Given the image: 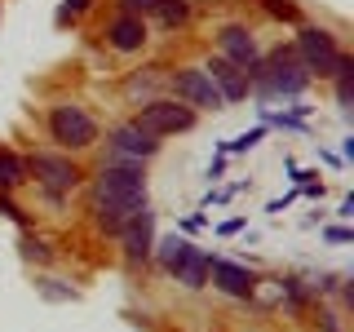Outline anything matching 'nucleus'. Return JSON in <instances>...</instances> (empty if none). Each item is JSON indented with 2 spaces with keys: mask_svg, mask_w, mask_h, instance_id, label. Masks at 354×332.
<instances>
[{
  "mask_svg": "<svg viewBox=\"0 0 354 332\" xmlns=\"http://www.w3.org/2000/svg\"><path fill=\"white\" fill-rule=\"evenodd\" d=\"M142 208H147V177H142V169H133V164H102V177L93 186L97 226L120 235Z\"/></svg>",
  "mask_w": 354,
  "mask_h": 332,
  "instance_id": "1",
  "label": "nucleus"
},
{
  "mask_svg": "<svg viewBox=\"0 0 354 332\" xmlns=\"http://www.w3.org/2000/svg\"><path fill=\"white\" fill-rule=\"evenodd\" d=\"M248 75L257 80V89H261V98H292V93H301V89L310 84V71L306 66H297L292 62V53H274L270 58V66H261V62H252L248 66Z\"/></svg>",
  "mask_w": 354,
  "mask_h": 332,
  "instance_id": "2",
  "label": "nucleus"
},
{
  "mask_svg": "<svg viewBox=\"0 0 354 332\" xmlns=\"http://www.w3.org/2000/svg\"><path fill=\"white\" fill-rule=\"evenodd\" d=\"M49 133H53V142H62V147L80 151V147H93L97 124H93V116H88L84 107H75V102H58V107L49 111Z\"/></svg>",
  "mask_w": 354,
  "mask_h": 332,
  "instance_id": "3",
  "label": "nucleus"
},
{
  "mask_svg": "<svg viewBox=\"0 0 354 332\" xmlns=\"http://www.w3.org/2000/svg\"><path fill=\"white\" fill-rule=\"evenodd\" d=\"M297 53H301L306 71H319V75H337L341 58H346V53L337 49V40H332L328 31H319V27H306L301 36H297Z\"/></svg>",
  "mask_w": 354,
  "mask_h": 332,
  "instance_id": "4",
  "label": "nucleus"
},
{
  "mask_svg": "<svg viewBox=\"0 0 354 332\" xmlns=\"http://www.w3.org/2000/svg\"><path fill=\"white\" fill-rule=\"evenodd\" d=\"M138 124L151 133V138H164V133H186L195 124V111L186 107V102H147L142 107V116H138Z\"/></svg>",
  "mask_w": 354,
  "mask_h": 332,
  "instance_id": "5",
  "label": "nucleus"
},
{
  "mask_svg": "<svg viewBox=\"0 0 354 332\" xmlns=\"http://www.w3.org/2000/svg\"><path fill=\"white\" fill-rule=\"evenodd\" d=\"M169 84H173V93L182 98L186 107H221V93L213 89V80H208L204 71H195V66H186V71H173L169 75Z\"/></svg>",
  "mask_w": 354,
  "mask_h": 332,
  "instance_id": "6",
  "label": "nucleus"
},
{
  "mask_svg": "<svg viewBox=\"0 0 354 332\" xmlns=\"http://www.w3.org/2000/svg\"><path fill=\"white\" fill-rule=\"evenodd\" d=\"M31 169H36V177L49 191H71L80 182V169L71 160H62V155H31Z\"/></svg>",
  "mask_w": 354,
  "mask_h": 332,
  "instance_id": "7",
  "label": "nucleus"
},
{
  "mask_svg": "<svg viewBox=\"0 0 354 332\" xmlns=\"http://www.w3.org/2000/svg\"><path fill=\"white\" fill-rule=\"evenodd\" d=\"M204 75L213 80V89L221 93V102H239V98L248 93V75H243L235 62H226V58H213L204 66Z\"/></svg>",
  "mask_w": 354,
  "mask_h": 332,
  "instance_id": "8",
  "label": "nucleus"
},
{
  "mask_svg": "<svg viewBox=\"0 0 354 332\" xmlns=\"http://www.w3.org/2000/svg\"><path fill=\"white\" fill-rule=\"evenodd\" d=\"M208 279H213L221 293H230V297H248L252 288H257L252 270H243V266H235V261H208Z\"/></svg>",
  "mask_w": 354,
  "mask_h": 332,
  "instance_id": "9",
  "label": "nucleus"
},
{
  "mask_svg": "<svg viewBox=\"0 0 354 332\" xmlns=\"http://www.w3.org/2000/svg\"><path fill=\"white\" fill-rule=\"evenodd\" d=\"M111 147H115L120 155H133V160H147V155H155V147H160V142H155L151 133L142 129L138 120H133V124H120L115 133H111Z\"/></svg>",
  "mask_w": 354,
  "mask_h": 332,
  "instance_id": "10",
  "label": "nucleus"
},
{
  "mask_svg": "<svg viewBox=\"0 0 354 332\" xmlns=\"http://www.w3.org/2000/svg\"><path fill=\"white\" fill-rule=\"evenodd\" d=\"M221 53H226V62H235V66H252L257 62V40L248 36V27H221Z\"/></svg>",
  "mask_w": 354,
  "mask_h": 332,
  "instance_id": "11",
  "label": "nucleus"
},
{
  "mask_svg": "<svg viewBox=\"0 0 354 332\" xmlns=\"http://www.w3.org/2000/svg\"><path fill=\"white\" fill-rule=\"evenodd\" d=\"M106 40H111V49H120V53H138L142 44H147V22L124 14L106 27Z\"/></svg>",
  "mask_w": 354,
  "mask_h": 332,
  "instance_id": "12",
  "label": "nucleus"
},
{
  "mask_svg": "<svg viewBox=\"0 0 354 332\" xmlns=\"http://www.w3.org/2000/svg\"><path fill=\"white\" fill-rule=\"evenodd\" d=\"M120 235H124V252H129V261H142L151 252V235H155V213H147V208H142L138 217L129 221L124 230H120Z\"/></svg>",
  "mask_w": 354,
  "mask_h": 332,
  "instance_id": "13",
  "label": "nucleus"
},
{
  "mask_svg": "<svg viewBox=\"0 0 354 332\" xmlns=\"http://www.w3.org/2000/svg\"><path fill=\"white\" fill-rule=\"evenodd\" d=\"M208 252H199V248H186L182 252V261L173 266V275H177V284H186V288H204L208 284Z\"/></svg>",
  "mask_w": 354,
  "mask_h": 332,
  "instance_id": "14",
  "label": "nucleus"
},
{
  "mask_svg": "<svg viewBox=\"0 0 354 332\" xmlns=\"http://www.w3.org/2000/svg\"><path fill=\"white\" fill-rule=\"evenodd\" d=\"M186 14H191V9H186V0H160V5H155V18H160L164 27H182Z\"/></svg>",
  "mask_w": 354,
  "mask_h": 332,
  "instance_id": "15",
  "label": "nucleus"
},
{
  "mask_svg": "<svg viewBox=\"0 0 354 332\" xmlns=\"http://www.w3.org/2000/svg\"><path fill=\"white\" fill-rule=\"evenodd\" d=\"M22 173H27V164H22L18 155L0 151V186H18V182H22Z\"/></svg>",
  "mask_w": 354,
  "mask_h": 332,
  "instance_id": "16",
  "label": "nucleus"
},
{
  "mask_svg": "<svg viewBox=\"0 0 354 332\" xmlns=\"http://www.w3.org/2000/svg\"><path fill=\"white\" fill-rule=\"evenodd\" d=\"M186 248H191V243H186V239H177V235H173V239H164V243H160V257H164V266L173 270V266L182 261V252H186Z\"/></svg>",
  "mask_w": 354,
  "mask_h": 332,
  "instance_id": "17",
  "label": "nucleus"
},
{
  "mask_svg": "<svg viewBox=\"0 0 354 332\" xmlns=\"http://www.w3.org/2000/svg\"><path fill=\"white\" fill-rule=\"evenodd\" d=\"M261 5H266V9H270V14H274V18H288V22H292V18H297V5H292V0H261Z\"/></svg>",
  "mask_w": 354,
  "mask_h": 332,
  "instance_id": "18",
  "label": "nucleus"
},
{
  "mask_svg": "<svg viewBox=\"0 0 354 332\" xmlns=\"http://www.w3.org/2000/svg\"><path fill=\"white\" fill-rule=\"evenodd\" d=\"M155 5H160V0H120V9H124V14H155Z\"/></svg>",
  "mask_w": 354,
  "mask_h": 332,
  "instance_id": "19",
  "label": "nucleus"
},
{
  "mask_svg": "<svg viewBox=\"0 0 354 332\" xmlns=\"http://www.w3.org/2000/svg\"><path fill=\"white\" fill-rule=\"evenodd\" d=\"M84 9H88V0H66V5L58 9V22H66V18H80Z\"/></svg>",
  "mask_w": 354,
  "mask_h": 332,
  "instance_id": "20",
  "label": "nucleus"
},
{
  "mask_svg": "<svg viewBox=\"0 0 354 332\" xmlns=\"http://www.w3.org/2000/svg\"><path fill=\"white\" fill-rule=\"evenodd\" d=\"M257 138H261V129H252V133H243V138H239V142H230V151H248V147H252V142H257Z\"/></svg>",
  "mask_w": 354,
  "mask_h": 332,
  "instance_id": "21",
  "label": "nucleus"
},
{
  "mask_svg": "<svg viewBox=\"0 0 354 332\" xmlns=\"http://www.w3.org/2000/svg\"><path fill=\"white\" fill-rule=\"evenodd\" d=\"M27 257H49V248H44V243H36V239H27Z\"/></svg>",
  "mask_w": 354,
  "mask_h": 332,
  "instance_id": "22",
  "label": "nucleus"
},
{
  "mask_svg": "<svg viewBox=\"0 0 354 332\" xmlns=\"http://www.w3.org/2000/svg\"><path fill=\"white\" fill-rule=\"evenodd\" d=\"M328 239H332V243H346V239H350V230H341V226H332V230H328Z\"/></svg>",
  "mask_w": 354,
  "mask_h": 332,
  "instance_id": "23",
  "label": "nucleus"
}]
</instances>
